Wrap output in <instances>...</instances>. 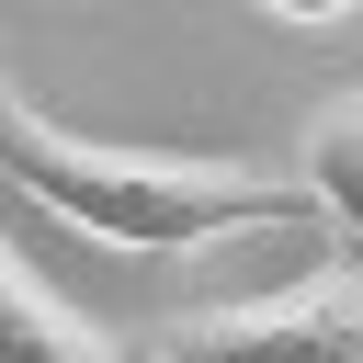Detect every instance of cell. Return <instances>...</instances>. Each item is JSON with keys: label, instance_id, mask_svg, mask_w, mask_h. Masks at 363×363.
Masks as SVG:
<instances>
[{"label": "cell", "instance_id": "1", "mask_svg": "<svg viewBox=\"0 0 363 363\" xmlns=\"http://www.w3.org/2000/svg\"><path fill=\"white\" fill-rule=\"evenodd\" d=\"M0 170L45 216H68L79 238H102V250H204V238H238V227H318V204H306L295 170L79 136V125L34 113L11 91V68H0Z\"/></svg>", "mask_w": 363, "mask_h": 363}, {"label": "cell", "instance_id": "2", "mask_svg": "<svg viewBox=\"0 0 363 363\" xmlns=\"http://www.w3.org/2000/svg\"><path fill=\"white\" fill-rule=\"evenodd\" d=\"M136 363H363V261H318L284 295L193 306L136 340Z\"/></svg>", "mask_w": 363, "mask_h": 363}, {"label": "cell", "instance_id": "3", "mask_svg": "<svg viewBox=\"0 0 363 363\" xmlns=\"http://www.w3.org/2000/svg\"><path fill=\"white\" fill-rule=\"evenodd\" d=\"M0 363H136L113 329H91L11 238H0Z\"/></svg>", "mask_w": 363, "mask_h": 363}, {"label": "cell", "instance_id": "4", "mask_svg": "<svg viewBox=\"0 0 363 363\" xmlns=\"http://www.w3.org/2000/svg\"><path fill=\"white\" fill-rule=\"evenodd\" d=\"M295 182H306L318 227L363 261V91H340V102L306 113V136H295Z\"/></svg>", "mask_w": 363, "mask_h": 363}, {"label": "cell", "instance_id": "5", "mask_svg": "<svg viewBox=\"0 0 363 363\" xmlns=\"http://www.w3.org/2000/svg\"><path fill=\"white\" fill-rule=\"evenodd\" d=\"M261 11H272V23H352L363 0H261Z\"/></svg>", "mask_w": 363, "mask_h": 363}]
</instances>
